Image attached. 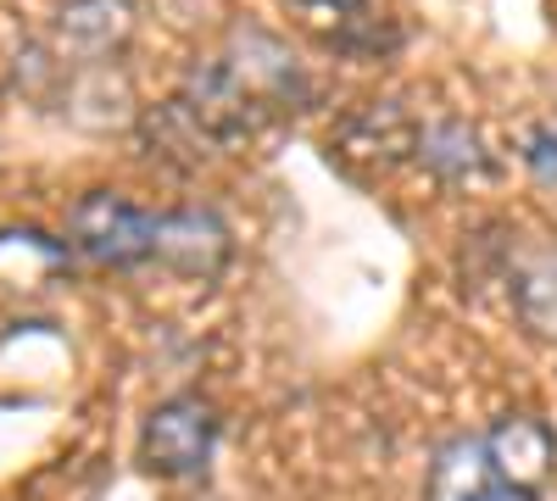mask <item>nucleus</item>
I'll return each mask as SVG.
<instances>
[{
  "label": "nucleus",
  "mask_w": 557,
  "mask_h": 501,
  "mask_svg": "<svg viewBox=\"0 0 557 501\" xmlns=\"http://www.w3.org/2000/svg\"><path fill=\"white\" fill-rule=\"evenodd\" d=\"M412 162L424 173H435L441 185H491V178H496V156L485 151L480 128L462 123V117H441V123L418 128Z\"/></svg>",
  "instance_id": "6"
},
{
  "label": "nucleus",
  "mask_w": 557,
  "mask_h": 501,
  "mask_svg": "<svg viewBox=\"0 0 557 501\" xmlns=\"http://www.w3.org/2000/svg\"><path fill=\"white\" fill-rule=\"evenodd\" d=\"M296 7L330 34V45H341V51H357V57H374L385 51V45L396 34H380L385 17L374 12V0H296Z\"/></svg>",
  "instance_id": "10"
},
{
  "label": "nucleus",
  "mask_w": 557,
  "mask_h": 501,
  "mask_svg": "<svg viewBox=\"0 0 557 501\" xmlns=\"http://www.w3.org/2000/svg\"><path fill=\"white\" fill-rule=\"evenodd\" d=\"M485 446H491L502 479H513L524 490H541L546 474L557 468V429L535 413H502L485 429Z\"/></svg>",
  "instance_id": "7"
},
{
  "label": "nucleus",
  "mask_w": 557,
  "mask_h": 501,
  "mask_svg": "<svg viewBox=\"0 0 557 501\" xmlns=\"http://www.w3.org/2000/svg\"><path fill=\"white\" fill-rule=\"evenodd\" d=\"M519 156H524V167H530L535 185L557 196V117H541V123H530V128H524Z\"/></svg>",
  "instance_id": "12"
},
{
  "label": "nucleus",
  "mask_w": 557,
  "mask_h": 501,
  "mask_svg": "<svg viewBox=\"0 0 557 501\" xmlns=\"http://www.w3.org/2000/svg\"><path fill=\"white\" fill-rule=\"evenodd\" d=\"M151 240H157V212L134 206L117 190H89L67 212V251L84 256L89 267H107V273L146 267Z\"/></svg>",
  "instance_id": "2"
},
{
  "label": "nucleus",
  "mask_w": 557,
  "mask_h": 501,
  "mask_svg": "<svg viewBox=\"0 0 557 501\" xmlns=\"http://www.w3.org/2000/svg\"><path fill=\"white\" fill-rule=\"evenodd\" d=\"M307 96H312V84L285 39L268 28H235L223 39V51H212L207 62L184 73L178 96L168 107L207 156V151H228V146L251 140L257 128L301 112Z\"/></svg>",
  "instance_id": "1"
},
{
  "label": "nucleus",
  "mask_w": 557,
  "mask_h": 501,
  "mask_svg": "<svg viewBox=\"0 0 557 501\" xmlns=\"http://www.w3.org/2000/svg\"><path fill=\"white\" fill-rule=\"evenodd\" d=\"M491 485H502V468L491 458L485 435H451L424 474V501H480Z\"/></svg>",
  "instance_id": "8"
},
{
  "label": "nucleus",
  "mask_w": 557,
  "mask_h": 501,
  "mask_svg": "<svg viewBox=\"0 0 557 501\" xmlns=\"http://www.w3.org/2000/svg\"><path fill=\"white\" fill-rule=\"evenodd\" d=\"M513 312L535 340L557 346V251H535L513 267Z\"/></svg>",
  "instance_id": "11"
},
{
  "label": "nucleus",
  "mask_w": 557,
  "mask_h": 501,
  "mask_svg": "<svg viewBox=\"0 0 557 501\" xmlns=\"http://www.w3.org/2000/svg\"><path fill=\"white\" fill-rule=\"evenodd\" d=\"M480 501H535V490H524V485H513V479H502V485H491Z\"/></svg>",
  "instance_id": "13"
},
{
  "label": "nucleus",
  "mask_w": 557,
  "mask_h": 501,
  "mask_svg": "<svg viewBox=\"0 0 557 501\" xmlns=\"http://www.w3.org/2000/svg\"><path fill=\"white\" fill-rule=\"evenodd\" d=\"M218 451V406L201 396H168L139 429V463L162 479H190Z\"/></svg>",
  "instance_id": "4"
},
{
  "label": "nucleus",
  "mask_w": 557,
  "mask_h": 501,
  "mask_svg": "<svg viewBox=\"0 0 557 501\" xmlns=\"http://www.w3.org/2000/svg\"><path fill=\"white\" fill-rule=\"evenodd\" d=\"M134 34H139L134 0H62L51 17V34H45V57L62 73L112 67V62H123Z\"/></svg>",
  "instance_id": "3"
},
{
  "label": "nucleus",
  "mask_w": 557,
  "mask_h": 501,
  "mask_svg": "<svg viewBox=\"0 0 557 501\" xmlns=\"http://www.w3.org/2000/svg\"><path fill=\"white\" fill-rule=\"evenodd\" d=\"M235 256V235L212 206H173L157 212V240H151V262L173 279L190 285H212L218 273Z\"/></svg>",
  "instance_id": "5"
},
{
  "label": "nucleus",
  "mask_w": 557,
  "mask_h": 501,
  "mask_svg": "<svg viewBox=\"0 0 557 501\" xmlns=\"http://www.w3.org/2000/svg\"><path fill=\"white\" fill-rule=\"evenodd\" d=\"M412 140H418V123H412V117H401V112H396V101H368V107H362V112H351V117H346V128H341V146H346L351 156L380 162V167H391V162L412 156Z\"/></svg>",
  "instance_id": "9"
}]
</instances>
